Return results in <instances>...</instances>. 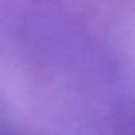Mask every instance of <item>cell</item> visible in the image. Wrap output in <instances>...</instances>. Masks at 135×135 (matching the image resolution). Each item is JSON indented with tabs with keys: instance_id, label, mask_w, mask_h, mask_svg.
<instances>
[{
	"instance_id": "6da1fadb",
	"label": "cell",
	"mask_w": 135,
	"mask_h": 135,
	"mask_svg": "<svg viewBox=\"0 0 135 135\" xmlns=\"http://www.w3.org/2000/svg\"><path fill=\"white\" fill-rule=\"evenodd\" d=\"M0 135H6V134H3V132H0Z\"/></svg>"
}]
</instances>
